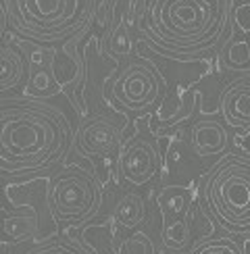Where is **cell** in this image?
I'll return each mask as SVG.
<instances>
[{
    "label": "cell",
    "mask_w": 250,
    "mask_h": 254,
    "mask_svg": "<svg viewBox=\"0 0 250 254\" xmlns=\"http://www.w3.org/2000/svg\"><path fill=\"white\" fill-rule=\"evenodd\" d=\"M190 146L198 158H221L232 148L229 129L217 119L200 117L190 129Z\"/></svg>",
    "instance_id": "12"
},
{
    "label": "cell",
    "mask_w": 250,
    "mask_h": 254,
    "mask_svg": "<svg viewBox=\"0 0 250 254\" xmlns=\"http://www.w3.org/2000/svg\"><path fill=\"white\" fill-rule=\"evenodd\" d=\"M163 169V152L152 133H133L123 140L117 156V175L133 188L150 184Z\"/></svg>",
    "instance_id": "9"
},
{
    "label": "cell",
    "mask_w": 250,
    "mask_h": 254,
    "mask_svg": "<svg viewBox=\"0 0 250 254\" xmlns=\"http://www.w3.org/2000/svg\"><path fill=\"white\" fill-rule=\"evenodd\" d=\"M234 0H135L133 29L154 55L194 63L213 57L234 31Z\"/></svg>",
    "instance_id": "1"
},
{
    "label": "cell",
    "mask_w": 250,
    "mask_h": 254,
    "mask_svg": "<svg viewBox=\"0 0 250 254\" xmlns=\"http://www.w3.org/2000/svg\"><path fill=\"white\" fill-rule=\"evenodd\" d=\"M169 86L150 59L131 55L121 61L104 83V98L129 117H148L159 111Z\"/></svg>",
    "instance_id": "5"
},
{
    "label": "cell",
    "mask_w": 250,
    "mask_h": 254,
    "mask_svg": "<svg viewBox=\"0 0 250 254\" xmlns=\"http://www.w3.org/2000/svg\"><path fill=\"white\" fill-rule=\"evenodd\" d=\"M125 140L123 125L117 119L109 117L104 113H94L88 117H81L77 131L73 133V144L81 156L90 161H98L111 171L115 182H119L117 175V156Z\"/></svg>",
    "instance_id": "8"
},
{
    "label": "cell",
    "mask_w": 250,
    "mask_h": 254,
    "mask_svg": "<svg viewBox=\"0 0 250 254\" xmlns=\"http://www.w3.org/2000/svg\"><path fill=\"white\" fill-rule=\"evenodd\" d=\"M50 63H42V65H27L29 73H27V79L23 83V96L25 98L46 102L48 98H55V96H59V94H62L57 79H55V75H52Z\"/></svg>",
    "instance_id": "17"
},
{
    "label": "cell",
    "mask_w": 250,
    "mask_h": 254,
    "mask_svg": "<svg viewBox=\"0 0 250 254\" xmlns=\"http://www.w3.org/2000/svg\"><path fill=\"white\" fill-rule=\"evenodd\" d=\"M73 148L67 117L48 102L0 98V177L25 179L59 169Z\"/></svg>",
    "instance_id": "2"
},
{
    "label": "cell",
    "mask_w": 250,
    "mask_h": 254,
    "mask_svg": "<svg viewBox=\"0 0 250 254\" xmlns=\"http://www.w3.org/2000/svg\"><path fill=\"white\" fill-rule=\"evenodd\" d=\"M81 38L83 34L71 38L65 44L55 46L52 48V63H50L52 75H55L61 92L71 100V104L77 111L79 107H77L75 92L83 90V86H86V59L77 52V44Z\"/></svg>",
    "instance_id": "10"
},
{
    "label": "cell",
    "mask_w": 250,
    "mask_h": 254,
    "mask_svg": "<svg viewBox=\"0 0 250 254\" xmlns=\"http://www.w3.org/2000/svg\"><path fill=\"white\" fill-rule=\"evenodd\" d=\"M221 123L234 131H250V75L234 77L219 94Z\"/></svg>",
    "instance_id": "11"
},
{
    "label": "cell",
    "mask_w": 250,
    "mask_h": 254,
    "mask_svg": "<svg viewBox=\"0 0 250 254\" xmlns=\"http://www.w3.org/2000/svg\"><path fill=\"white\" fill-rule=\"evenodd\" d=\"M117 254H156L154 240L146 231H131L129 236L117 240Z\"/></svg>",
    "instance_id": "20"
},
{
    "label": "cell",
    "mask_w": 250,
    "mask_h": 254,
    "mask_svg": "<svg viewBox=\"0 0 250 254\" xmlns=\"http://www.w3.org/2000/svg\"><path fill=\"white\" fill-rule=\"evenodd\" d=\"M202 206L227 236L250 234V158L227 152L211 167L200 186Z\"/></svg>",
    "instance_id": "4"
},
{
    "label": "cell",
    "mask_w": 250,
    "mask_h": 254,
    "mask_svg": "<svg viewBox=\"0 0 250 254\" xmlns=\"http://www.w3.org/2000/svg\"><path fill=\"white\" fill-rule=\"evenodd\" d=\"M156 206L163 219L159 236L163 254H186L192 246L194 188L180 184L161 188Z\"/></svg>",
    "instance_id": "7"
},
{
    "label": "cell",
    "mask_w": 250,
    "mask_h": 254,
    "mask_svg": "<svg viewBox=\"0 0 250 254\" xmlns=\"http://www.w3.org/2000/svg\"><path fill=\"white\" fill-rule=\"evenodd\" d=\"M27 59L21 46L0 44V94L17 90L27 79Z\"/></svg>",
    "instance_id": "14"
},
{
    "label": "cell",
    "mask_w": 250,
    "mask_h": 254,
    "mask_svg": "<svg viewBox=\"0 0 250 254\" xmlns=\"http://www.w3.org/2000/svg\"><path fill=\"white\" fill-rule=\"evenodd\" d=\"M25 254H94V252L81 240L61 234V236H52L44 242H40V244H36Z\"/></svg>",
    "instance_id": "19"
},
{
    "label": "cell",
    "mask_w": 250,
    "mask_h": 254,
    "mask_svg": "<svg viewBox=\"0 0 250 254\" xmlns=\"http://www.w3.org/2000/svg\"><path fill=\"white\" fill-rule=\"evenodd\" d=\"M2 4L13 36L48 48L86 34L96 19V0H4Z\"/></svg>",
    "instance_id": "3"
},
{
    "label": "cell",
    "mask_w": 250,
    "mask_h": 254,
    "mask_svg": "<svg viewBox=\"0 0 250 254\" xmlns=\"http://www.w3.org/2000/svg\"><path fill=\"white\" fill-rule=\"evenodd\" d=\"M229 19H232V27L238 29V34L248 36V31H250V2L248 0H242V2H238V4H232Z\"/></svg>",
    "instance_id": "21"
},
{
    "label": "cell",
    "mask_w": 250,
    "mask_h": 254,
    "mask_svg": "<svg viewBox=\"0 0 250 254\" xmlns=\"http://www.w3.org/2000/svg\"><path fill=\"white\" fill-rule=\"evenodd\" d=\"M146 219H148V206H146V200L142 198V194H138L135 190L125 192L113 206L111 221L121 229L135 231L144 225Z\"/></svg>",
    "instance_id": "16"
},
{
    "label": "cell",
    "mask_w": 250,
    "mask_h": 254,
    "mask_svg": "<svg viewBox=\"0 0 250 254\" xmlns=\"http://www.w3.org/2000/svg\"><path fill=\"white\" fill-rule=\"evenodd\" d=\"M198 102V92L190 86H175L173 90L167 92L163 104L156 111V121H159L165 129H173V127L182 125L192 119Z\"/></svg>",
    "instance_id": "13"
},
{
    "label": "cell",
    "mask_w": 250,
    "mask_h": 254,
    "mask_svg": "<svg viewBox=\"0 0 250 254\" xmlns=\"http://www.w3.org/2000/svg\"><path fill=\"white\" fill-rule=\"evenodd\" d=\"M217 65L223 73H248L250 71V46L242 34H229V38L217 50Z\"/></svg>",
    "instance_id": "15"
},
{
    "label": "cell",
    "mask_w": 250,
    "mask_h": 254,
    "mask_svg": "<svg viewBox=\"0 0 250 254\" xmlns=\"http://www.w3.org/2000/svg\"><path fill=\"white\" fill-rule=\"evenodd\" d=\"M248 252V238H244V244L232 236H206L202 240H196L186 254H246Z\"/></svg>",
    "instance_id": "18"
},
{
    "label": "cell",
    "mask_w": 250,
    "mask_h": 254,
    "mask_svg": "<svg viewBox=\"0 0 250 254\" xmlns=\"http://www.w3.org/2000/svg\"><path fill=\"white\" fill-rule=\"evenodd\" d=\"M104 202L100 179L88 167L69 163L48 179L46 204L57 223L65 227H86L96 219Z\"/></svg>",
    "instance_id": "6"
},
{
    "label": "cell",
    "mask_w": 250,
    "mask_h": 254,
    "mask_svg": "<svg viewBox=\"0 0 250 254\" xmlns=\"http://www.w3.org/2000/svg\"><path fill=\"white\" fill-rule=\"evenodd\" d=\"M6 31H8V17H6L4 4L0 2V42H2V38L6 36Z\"/></svg>",
    "instance_id": "22"
}]
</instances>
